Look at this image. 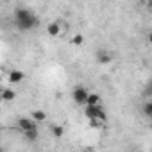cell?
Returning a JSON list of instances; mask_svg holds the SVG:
<instances>
[{
	"instance_id": "15",
	"label": "cell",
	"mask_w": 152,
	"mask_h": 152,
	"mask_svg": "<svg viewBox=\"0 0 152 152\" xmlns=\"http://www.w3.org/2000/svg\"><path fill=\"white\" fill-rule=\"evenodd\" d=\"M90 125H91V127H99L100 122H99V120H90Z\"/></svg>"
},
{
	"instance_id": "12",
	"label": "cell",
	"mask_w": 152,
	"mask_h": 152,
	"mask_svg": "<svg viewBox=\"0 0 152 152\" xmlns=\"http://www.w3.org/2000/svg\"><path fill=\"white\" fill-rule=\"evenodd\" d=\"M23 136H25L29 141H36V140L39 138V131H38V129H32V131H27V132H23Z\"/></svg>"
},
{
	"instance_id": "4",
	"label": "cell",
	"mask_w": 152,
	"mask_h": 152,
	"mask_svg": "<svg viewBox=\"0 0 152 152\" xmlns=\"http://www.w3.org/2000/svg\"><path fill=\"white\" fill-rule=\"evenodd\" d=\"M18 127H20L22 132H27V131L38 129V124H36L32 118H20V120H18Z\"/></svg>"
},
{
	"instance_id": "3",
	"label": "cell",
	"mask_w": 152,
	"mask_h": 152,
	"mask_svg": "<svg viewBox=\"0 0 152 152\" xmlns=\"http://www.w3.org/2000/svg\"><path fill=\"white\" fill-rule=\"evenodd\" d=\"M72 99L75 104H86V99H88V90L84 86H75L73 91H72Z\"/></svg>"
},
{
	"instance_id": "17",
	"label": "cell",
	"mask_w": 152,
	"mask_h": 152,
	"mask_svg": "<svg viewBox=\"0 0 152 152\" xmlns=\"http://www.w3.org/2000/svg\"><path fill=\"white\" fill-rule=\"evenodd\" d=\"M0 102H2V91H0Z\"/></svg>"
},
{
	"instance_id": "10",
	"label": "cell",
	"mask_w": 152,
	"mask_h": 152,
	"mask_svg": "<svg viewBox=\"0 0 152 152\" xmlns=\"http://www.w3.org/2000/svg\"><path fill=\"white\" fill-rule=\"evenodd\" d=\"M86 106H100V97H99L97 93H88Z\"/></svg>"
},
{
	"instance_id": "16",
	"label": "cell",
	"mask_w": 152,
	"mask_h": 152,
	"mask_svg": "<svg viewBox=\"0 0 152 152\" xmlns=\"http://www.w3.org/2000/svg\"><path fill=\"white\" fill-rule=\"evenodd\" d=\"M0 152H6V150H4V147H0Z\"/></svg>"
},
{
	"instance_id": "7",
	"label": "cell",
	"mask_w": 152,
	"mask_h": 152,
	"mask_svg": "<svg viewBox=\"0 0 152 152\" xmlns=\"http://www.w3.org/2000/svg\"><path fill=\"white\" fill-rule=\"evenodd\" d=\"M15 99H16V93H15L13 90H9V88L2 90V102H11V100H15Z\"/></svg>"
},
{
	"instance_id": "2",
	"label": "cell",
	"mask_w": 152,
	"mask_h": 152,
	"mask_svg": "<svg viewBox=\"0 0 152 152\" xmlns=\"http://www.w3.org/2000/svg\"><path fill=\"white\" fill-rule=\"evenodd\" d=\"M84 115L88 116V120H99L100 124L102 122H106V111L100 107V106H86V109H84Z\"/></svg>"
},
{
	"instance_id": "8",
	"label": "cell",
	"mask_w": 152,
	"mask_h": 152,
	"mask_svg": "<svg viewBox=\"0 0 152 152\" xmlns=\"http://www.w3.org/2000/svg\"><path fill=\"white\" fill-rule=\"evenodd\" d=\"M50 132H52V136H56V138H61L63 134H64V127L63 125H57V124H52L50 127Z\"/></svg>"
},
{
	"instance_id": "11",
	"label": "cell",
	"mask_w": 152,
	"mask_h": 152,
	"mask_svg": "<svg viewBox=\"0 0 152 152\" xmlns=\"http://www.w3.org/2000/svg\"><path fill=\"white\" fill-rule=\"evenodd\" d=\"M31 115H32L31 118H32L34 122H43V120L47 118V113H45V111H41V109H34Z\"/></svg>"
},
{
	"instance_id": "6",
	"label": "cell",
	"mask_w": 152,
	"mask_h": 152,
	"mask_svg": "<svg viewBox=\"0 0 152 152\" xmlns=\"http://www.w3.org/2000/svg\"><path fill=\"white\" fill-rule=\"evenodd\" d=\"M25 79V73L22 70H11L9 72V83L11 84H18V83H23Z\"/></svg>"
},
{
	"instance_id": "13",
	"label": "cell",
	"mask_w": 152,
	"mask_h": 152,
	"mask_svg": "<svg viewBox=\"0 0 152 152\" xmlns=\"http://www.w3.org/2000/svg\"><path fill=\"white\" fill-rule=\"evenodd\" d=\"M141 111H143V116H145V118H150V116H152V102L147 100V102L143 104V109H141Z\"/></svg>"
},
{
	"instance_id": "18",
	"label": "cell",
	"mask_w": 152,
	"mask_h": 152,
	"mask_svg": "<svg viewBox=\"0 0 152 152\" xmlns=\"http://www.w3.org/2000/svg\"><path fill=\"white\" fill-rule=\"evenodd\" d=\"M0 7H2V2H0Z\"/></svg>"
},
{
	"instance_id": "9",
	"label": "cell",
	"mask_w": 152,
	"mask_h": 152,
	"mask_svg": "<svg viewBox=\"0 0 152 152\" xmlns=\"http://www.w3.org/2000/svg\"><path fill=\"white\" fill-rule=\"evenodd\" d=\"M47 32H48L50 36H57V34L61 32V25H59L57 22H52V23H48V27H47Z\"/></svg>"
},
{
	"instance_id": "1",
	"label": "cell",
	"mask_w": 152,
	"mask_h": 152,
	"mask_svg": "<svg viewBox=\"0 0 152 152\" xmlns=\"http://www.w3.org/2000/svg\"><path fill=\"white\" fill-rule=\"evenodd\" d=\"M15 25L20 31H32L36 25H39V20H38V16L31 9L18 7L15 11Z\"/></svg>"
},
{
	"instance_id": "5",
	"label": "cell",
	"mask_w": 152,
	"mask_h": 152,
	"mask_svg": "<svg viewBox=\"0 0 152 152\" xmlns=\"http://www.w3.org/2000/svg\"><path fill=\"white\" fill-rule=\"evenodd\" d=\"M95 57H97V63H100V64H109L111 61H113V56H111V52L109 50H99L97 54H95Z\"/></svg>"
},
{
	"instance_id": "14",
	"label": "cell",
	"mask_w": 152,
	"mask_h": 152,
	"mask_svg": "<svg viewBox=\"0 0 152 152\" xmlns=\"http://www.w3.org/2000/svg\"><path fill=\"white\" fill-rule=\"evenodd\" d=\"M83 43H84V36L83 34H75L72 38V45H75V47H81Z\"/></svg>"
}]
</instances>
